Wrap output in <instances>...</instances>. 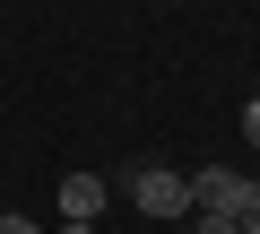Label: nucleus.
<instances>
[{
    "mask_svg": "<svg viewBox=\"0 0 260 234\" xmlns=\"http://www.w3.org/2000/svg\"><path fill=\"white\" fill-rule=\"evenodd\" d=\"M243 139H251V148H260V95H251V104H243Z\"/></svg>",
    "mask_w": 260,
    "mask_h": 234,
    "instance_id": "obj_5",
    "label": "nucleus"
},
{
    "mask_svg": "<svg viewBox=\"0 0 260 234\" xmlns=\"http://www.w3.org/2000/svg\"><path fill=\"white\" fill-rule=\"evenodd\" d=\"M0 234H44V225H35V217H18V208H9V217H0Z\"/></svg>",
    "mask_w": 260,
    "mask_h": 234,
    "instance_id": "obj_6",
    "label": "nucleus"
},
{
    "mask_svg": "<svg viewBox=\"0 0 260 234\" xmlns=\"http://www.w3.org/2000/svg\"><path fill=\"white\" fill-rule=\"evenodd\" d=\"M234 191H243L234 165H200V174H191V208H200V217H234Z\"/></svg>",
    "mask_w": 260,
    "mask_h": 234,
    "instance_id": "obj_2",
    "label": "nucleus"
},
{
    "mask_svg": "<svg viewBox=\"0 0 260 234\" xmlns=\"http://www.w3.org/2000/svg\"><path fill=\"white\" fill-rule=\"evenodd\" d=\"M200 234H243V225L234 217H200Z\"/></svg>",
    "mask_w": 260,
    "mask_h": 234,
    "instance_id": "obj_7",
    "label": "nucleus"
},
{
    "mask_svg": "<svg viewBox=\"0 0 260 234\" xmlns=\"http://www.w3.org/2000/svg\"><path fill=\"white\" fill-rule=\"evenodd\" d=\"M139 217H191V174L139 165Z\"/></svg>",
    "mask_w": 260,
    "mask_h": 234,
    "instance_id": "obj_1",
    "label": "nucleus"
},
{
    "mask_svg": "<svg viewBox=\"0 0 260 234\" xmlns=\"http://www.w3.org/2000/svg\"><path fill=\"white\" fill-rule=\"evenodd\" d=\"M61 234H95V225H78V217H61Z\"/></svg>",
    "mask_w": 260,
    "mask_h": 234,
    "instance_id": "obj_8",
    "label": "nucleus"
},
{
    "mask_svg": "<svg viewBox=\"0 0 260 234\" xmlns=\"http://www.w3.org/2000/svg\"><path fill=\"white\" fill-rule=\"evenodd\" d=\"M234 225H243V234H260V182H243V191H234Z\"/></svg>",
    "mask_w": 260,
    "mask_h": 234,
    "instance_id": "obj_4",
    "label": "nucleus"
},
{
    "mask_svg": "<svg viewBox=\"0 0 260 234\" xmlns=\"http://www.w3.org/2000/svg\"><path fill=\"white\" fill-rule=\"evenodd\" d=\"M95 208H104V174H70V182H61V217L95 225Z\"/></svg>",
    "mask_w": 260,
    "mask_h": 234,
    "instance_id": "obj_3",
    "label": "nucleus"
}]
</instances>
